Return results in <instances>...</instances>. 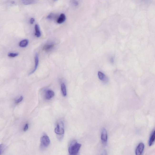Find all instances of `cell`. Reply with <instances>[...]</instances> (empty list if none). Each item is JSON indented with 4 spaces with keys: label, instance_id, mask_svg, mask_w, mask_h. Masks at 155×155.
<instances>
[{
    "label": "cell",
    "instance_id": "obj_7",
    "mask_svg": "<svg viewBox=\"0 0 155 155\" xmlns=\"http://www.w3.org/2000/svg\"><path fill=\"white\" fill-rule=\"evenodd\" d=\"M55 93L52 90H48L47 91L45 94L46 99L48 100H50L54 96Z\"/></svg>",
    "mask_w": 155,
    "mask_h": 155
},
{
    "label": "cell",
    "instance_id": "obj_10",
    "mask_svg": "<svg viewBox=\"0 0 155 155\" xmlns=\"http://www.w3.org/2000/svg\"><path fill=\"white\" fill-rule=\"evenodd\" d=\"M155 141V130L153 131L149 141V145L151 146L153 144Z\"/></svg>",
    "mask_w": 155,
    "mask_h": 155
},
{
    "label": "cell",
    "instance_id": "obj_19",
    "mask_svg": "<svg viewBox=\"0 0 155 155\" xmlns=\"http://www.w3.org/2000/svg\"><path fill=\"white\" fill-rule=\"evenodd\" d=\"M5 146L3 144H1L0 145V154H1L3 153V151L5 150Z\"/></svg>",
    "mask_w": 155,
    "mask_h": 155
},
{
    "label": "cell",
    "instance_id": "obj_17",
    "mask_svg": "<svg viewBox=\"0 0 155 155\" xmlns=\"http://www.w3.org/2000/svg\"><path fill=\"white\" fill-rule=\"evenodd\" d=\"M55 17V15L52 13H51L47 17V19L48 20H52Z\"/></svg>",
    "mask_w": 155,
    "mask_h": 155
},
{
    "label": "cell",
    "instance_id": "obj_12",
    "mask_svg": "<svg viewBox=\"0 0 155 155\" xmlns=\"http://www.w3.org/2000/svg\"><path fill=\"white\" fill-rule=\"evenodd\" d=\"M28 43V40L27 39L23 40L20 42L19 45L20 47L24 48L27 46Z\"/></svg>",
    "mask_w": 155,
    "mask_h": 155
},
{
    "label": "cell",
    "instance_id": "obj_13",
    "mask_svg": "<svg viewBox=\"0 0 155 155\" xmlns=\"http://www.w3.org/2000/svg\"><path fill=\"white\" fill-rule=\"evenodd\" d=\"M37 0H22V2L25 5L33 4L36 2Z\"/></svg>",
    "mask_w": 155,
    "mask_h": 155
},
{
    "label": "cell",
    "instance_id": "obj_9",
    "mask_svg": "<svg viewBox=\"0 0 155 155\" xmlns=\"http://www.w3.org/2000/svg\"><path fill=\"white\" fill-rule=\"evenodd\" d=\"M35 35L37 37L39 38L41 36V33L38 25L36 24L35 26Z\"/></svg>",
    "mask_w": 155,
    "mask_h": 155
},
{
    "label": "cell",
    "instance_id": "obj_20",
    "mask_svg": "<svg viewBox=\"0 0 155 155\" xmlns=\"http://www.w3.org/2000/svg\"><path fill=\"white\" fill-rule=\"evenodd\" d=\"M28 124H26L25 125V126L24 129H23V131H27L28 129Z\"/></svg>",
    "mask_w": 155,
    "mask_h": 155
},
{
    "label": "cell",
    "instance_id": "obj_16",
    "mask_svg": "<svg viewBox=\"0 0 155 155\" xmlns=\"http://www.w3.org/2000/svg\"><path fill=\"white\" fill-rule=\"evenodd\" d=\"M19 55L18 53H9L8 54V56L10 57L14 58L15 57L18 56Z\"/></svg>",
    "mask_w": 155,
    "mask_h": 155
},
{
    "label": "cell",
    "instance_id": "obj_22",
    "mask_svg": "<svg viewBox=\"0 0 155 155\" xmlns=\"http://www.w3.org/2000/svg\"><path fill=\"white\" fill-rule=\"evenodd\" d=\"M111 62H114V59L113 58H111Z\"/></svg>",
    "mask_w": 155,
    "mask_h": 155
},
{
    "label": "cell",
    "instance_id": "obj_23",
    "mask_svg": "<svg viewBox=\"0 0 155 155\" xmlns=\"http://www.w3.org/2000/svg\"></svg>",
    "mask_w": 155,
    "mask_h": 155
},
{
    "label": "cell",
    "instance_id": "obj_21",
    "mask_svg": "<svg viewBox=\"0 0 155 155\" xmlns=\"http://www.w3.org/2000/svg\"><path fill=\"white\" fill-rule=\"evenodd\" d=\"M35 21V19L33 18H31L30 20V23L31 24H33L34 23Z\"/></svg>",
    "mask_w": 155,
    "mask_h": 155
},
{
    "label": "cell",
    "instance_id": "obj_14",
    "mask_svg": "<svg viewBox=\"0 0 155 155\" xmlns=\"http://www.w3.org/2000/svg\"><path fill=\"white\" fill-rule=\"evenodd\" d=\"M61 90L63 96H66L67 95L66 87L64 83H62L61 85Z\"/></svg>",
    "mask_w": 155,
    "mask_h": 155
},
{
    "label": "cell",
    "instance_id": "obj_11",
    "mask_svg": "<svg viewBox=\"0 0 155 155\" xmlns=\"http://www.w3.org/2000/svg\"><path fill=\"white\" fill-rule=\"evenodd\" d=\"M54 46L53 44H49L45 45L43 47V50L47 52L52 49Z\"/></svg>",
    "mask_w": 155,
    "mask_h": 155
},
{
    "label": "cell",
    "instance_id": "obj_6",
    "mask_svg": "<svg viewBox=\"0 0 155 155\" xmlns=\"http://www.w3.org/2000/svg\"><path fill=\"white\" fill-rule=\"evenodd\" d=\"M35 65L34 68L33 69V71L30 72L29 75L32 74L34 73L36 71L37 69L38 66L39 59L38 55L37 53L35 54Z\"/></svg>",
    "mask_w": 155,
    "mask_h": 155
},
{
    "label": "cell",
    "instance_id": "obj_15",
    "mask_svg": "<svg viewBox=\"0 0 155 155\" xmlns=\"http://www.w3.org/2000/svg\"><path fill=\"white\" fill-rule=\"evenodd\" d=\"M98 76L99 79L101 81H104L106 80V77L104 74L100 71L98 72Z\"/></svg>",
    "mask_w": 155,
    "mask_h": 155
},
{
    "label": "cell",
    "instance_id": "obj_2",
    "mask_svg": "<svg viewBox=\"0 0 155 155\" xmlns=\"http://www.w3.org/2000/svg\"><path fill=\"white\" fill-rule=\"evenodd\" d=\"M64 126L62 121L58 124L55 129V133L58 135H62L64 133Z\"/></svg>",
    "mask_w": 155,
    "mask_h": 155
},
{
    "label": "cell",
    "instance_id": "obj_3",
    "mask_svg": "<svg viewBox=\"0 0 155 155\" xmlns=\"http://www.w3.org/2000/svg\"><path fill=\"white\" fill-rule=\"evenodd\" d=\"M41 141L42 145L45 147L48 146L50 143V139L47 135L43 136L41 138Z\"/></svg>",
    "mask_w": 155,
    "mask_h": 155
},
{
    "label": "cell",
    "instance_id": "obj_4",
    "mask_svg": "<svg viewBox=\"0 0 155 155\" xmlns=\"http://www.w3.org/2000/svg\"><path fill=\"white\" fill-rule=\"evenodd\" d=\"M101 139L102 143L105 144L107 143L108 140V134L105 128L102 129L101 134Z\"/></svg>",
    "mask_w": 155,
    "mask_h": 155
},
{
    "label": "cell",
    "instance_id": "obj_18",
    "mask_svg": "<svg viewBox=\"0 0 155 155\" xmlns=\"http://www.w3.org/2000/svg\"><path fill=\"white\" fill-rule=\"evenodd\" d=\"M23 97L22 96L20 97V98H19L17 100H16V101H15V103L18 104L20 103L23 100Z\"/></svg>",
    "mask_w": 155,
    "mask_h": 155
},
{
    "label": "cell",
    "instance_id": "obj_8",
    "mask_svg": "<svg viewBox=\"0 0 155 155\" xmlns=\"http://www.w3.org/2000/svg\"><path fill=\"white\" fill-rule=\"evenodd\" d=\"M66 20V16L64 13H62L59 16L57 20V22L59 24H62Z\"/></svg>",
    "mask_w": 155,
    "mask_h": 155
},
{
    "label": "cell",
    "instance_id": "obj_1",
    "mask_svg": "<svg viewBox=\"0 0 155 155\" xmlns=\"http://www.w3.org/2000/svg\"><path fill=\"white\" fill-rule=\"evenodd\" d=\"M81 146V144L76 142H72L69 148V154L71 155H77L78 153Z\"/></svg>",
    "mask_w": 155,
    "mask_h": 155
},
{
    "label": "cell",
    "instance_id": "obj_5",
    "mask_svg": "<svg viewBox=\"0 0 155 155\" xmlns=\"http://www.w3.org/2000/svg\"><path fill=\"white\" fill-rule=\"evenodd\" d=\"M144 144L142 143L139 144L136 149L135 154L137 155H141L143 152L144 149Z\"/></svg>",
    "mask_w": 155,
    "mask_h": 155
}]
</instances>
